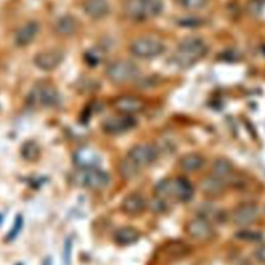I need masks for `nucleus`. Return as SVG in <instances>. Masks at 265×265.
Here are the masks:
<instances>
[{
	"mask_svg": "<svg viewBox=\"0 0 265 265\" xmlns=\"http://www.w3.org/2000/svg\"><path fill=\"white\" fill-rule=\"evenodd\" d=\"M148 206L151 207V210L155 212H164L167 210V205H166V200H163L160 198L155 197V199L152 201V203H149Z\"/></svg>",
	"mask_w": 265,
	"mask_h": 265,
	"instance_id": "obj_27",
	"label": "nucleus"
},
{
	"mask_svg": "<svg viewBox=\"0 0 265 265\" xmlns=\"http://www.w3.org/2000/svg\"><path fill=\"white\" fill-rule=\"evenodd\" d=\"M258 207L254 203L238 205L232 212V222L237 226H249L258 218Z\"/></svg>",
	"mask_w": 265,
	"mask_h": 265,
	"instance_id": "obj_12",
	"label": "nucleus"
},
{
	"mask_svg": "<svg viewBox=\"0 0 265 265\" xmlns=\"http://www.w3.org/2000/svg\"><path fill=\"white\" fill-rule=\"evenodd\" d=\"M200 189L207 197L216 198L224 194L226 190V183L224 179L218 178L212 174L202 179L200 183Z\"/></svg>",
	"mask_w": 265,
	"mask_h": 265,
	"instance_id": "obj_15",
	"label": "nucleus"
},
{
	"mask_svg": "<svg viewBox=\"0 0 265 265\" xmlns=\"http://www.w3.org/2000/svg\"><path fill=\"white\" fill-rule=\"evenodd\" d=\"M255 258L260 262L265 264V244L259 246L256 250H255Z\"/></svg>",
	"mask_w": 265,
	"mask_h": 265,
	"instance_id": "obj_31",
	"label": "nucleus"
},
{
	"mask_svg": "<svg viewBox=\"0 0 265 265\" xmlns=\"http://www.w3.org/2000/svg\"><path fill=\"white\" fill-rule=\"evenodd\" d=\"M22 224H23V218H22L21 215H19V216H17V218H16V222H15V224H14L13 229H11V230H10V232H9V235H8V238H9V239H14V238L19 234L20 230H21V228H22Z\"/></svg>",
	"mask_w": 265,
	"mask_h": 265,
	"instance_id": "obj_30",
	"label": "nucleus"
},
{
	"mask_svg": "<svg viewBox=\"0 0 265 265\" xmlns=\"http://www.w3.org/2000/svg\"><path fill=\"white\" fill-rule=\"evenodd\" d=\"M140 238L139 230L132 226H123L118 228L116 231L114 232L113 239L118 246H131L137 243Z\"/></svg>",
	"mask_w": 265,
	"mask_h": 265,
	"instance_id": "obj_18",
	"label": "nucleus"
},
{
	"mask_svg": "<svg viewBox=\"0 0 265 265\" xmlns=\"http://www.w3.org/2000/svg\"><path fill=\"white\" fill-rule=\"evenodd\" d=\"M235 238L240 241H246V243H257L260 241L263 237L262 233L259 231H254V230H248L244 229L237 231L235 233Z\"/></svg>",
	"mask_w": 265,
	"mask_h": 265,
	"instance_id": "obj_24",
	"label": "nucleus"
},
{
	"mask_svg": "<svg viewBox=\"0 0 265 265\" xmlns=\"http://www.w3.org/2000/svg\"><path fill=\"white\" fill-rule=\"evenodd\" d=\"M163 8V0H125L123 9L130 20L141 22L158 17Z\"/></svg>",
	"mask_w": 265,
	"mask_h": 265,
	"instance_id": "obj_2",
	"label": "nucleus"
},
{
	"mask_svg": "<svg viewBox=\"0 0 265 265\" xmlns=\"http://www.w3.org/2000/svg\"><path fill=\"white\" fill-rule=\"evenodd\" d=\"M22 155L27 159H37L40 156V147L36 142L29 141L24 144L22 149Z\"/></svg>",
	"mask_w": 265,
	"mask_h": 265,
	"instance_id": "obj_25",
	"label": "nucleus"
},
{
	"mask_svg": "<svg viewBox=\"0 0 265 265\" xmlns=\"http://www.w3.org/2000/svg\"><path fill=\"white\" fill-rule=\"evenodd\" d=\"M137 120L130 115L120 114L118 116H112L104 120L102 128L104 132L110 135H119L133 130Z\"/></svg>",
	"mask_w": 265,
	"mask_h": 265,
	"instance_id": "obj_8",
	"label": "nucleus"
},
{
	"mask_svg": "<svg viewBox=\"0 0 265 265\" xmlns=\"http://www.w3.org/2000/svg\"><path fill=\"white\" fill-rule=\"evenodd\" d=\"M83 9L89 18L101 20L109 15L110 4L107 0H85Z\"/></svg>",
	"mask_w": 265,
	"mask_h": 265,
	"instance_id": "obj_17",
	"label": "nucleus"
},
{
	"mask_svg": "<svg viewBox=\"0 0 265 265\" xmlns=\"http://www.w3.org/2000/svg\"><path fill=\"white\" fill-rule=\"evenodd\" d=\"M147 207V202L140 193H131L121 202V211L128 215H139Z\"/></svg>",
	"mask_w": 265,
	"mask_h": 265,
	"instance_id": "obj_14",
	"label": "nucleus"
},
{
	"mask_svg": "<svg viewBox=\"0 0 265 265\" xmlns=\"http://www.w3.org/2000/svg\"><path fill=\"white\" fill-rule=\"evenodd\" d=\"M40 30L39 23L36 21L27 22L26 24L23 25L17 32L15 36V43L19 47H26L30 45L34 39L37 38Z\"/></svg>",
	"mask_w": 265,
	"mask_h": 265,
	"instance_id": "obj_16",
	"label": "nucleus"
},
{
	"mask_svg": "<svg viewBox=\"0 0 265 265\" xmlns=\"http://www.w3.org/2000/svg\"><path fill=\"white\" fill-rule=\"evenodd\" d=\"M64 59V53L58 49L38 53L33 58L36 66L44 72H51L58 67Z\"/></svg>",
	"mask_w": 265,
	"mask_h": 265,
	"instance_id": "obj_9",
	"label": "nucleus"
},
{
	"mask_svg": "<svg viewBox=\"0 0 265 265\" xmlns=\"http://www.w3.org/2000/svg\"><path fill=\"white\" fill-rule=\"evenodd\" d=\"M75 182L83 188L100 191L109 186L110 176L98 167L80 168L75 173Z\"/></svg>",
	"mask_w": 265,
	"mask_h": 265,
	"instance_id": "obj_3",
	"label": "nucleus"
},
{
	"mask_svg": "<svg viewBox=\"0 0 265 265\" xmlns=\"http://www.w3.org/2000/svg\"><path fill=\"white\" fill-rule=\"evenodd\" d=\"M212 175L225 180L226 177L230 176L233 172V165L229 159L225 158L216 159L212 166Z\"/></svg>",
	"mask_w": 265,
	"mask_h": 265,
	"instance_id": "obj_22",
	"label": "nucleus"
},
{
	"mask_svg": "<svg viewBox=\"0 0 265 265\" xmlns=\"http://www.w3.org/2000/svg\"><path fill=\"white\" fill-rule=\"evenodd\" d=\"M85 61L90 66H96L101 62V55L95 50H90L85 54Z\"/></svg>",
	"mask_w": 265,
	"mask_h": 265,
	"instance_id": "obj_28",
	"label": "nucleus"
},
{
	"mask_svg": "<svg viewBox=\"0 0 265 265\" xmlns=\"http://www.w3.org/2000/svg\"><path fill=\"white\" fill-rule=\"evenodd\" d=\"M194 196L192 183L184 177H176L170 182V197L175 198L179 202H188Z\"/></svg>",
	"mask_w": 265,
	"mask_h": 265,
	"instance_id": "obj_13",
	"label": "nucleus"
},
{
	"mask_svg": "<svg viewBox=\"0 0 265 265\" xmlns=\"http://www.w3.org/2000/svg\"><path fill=\"white\" fill-rule=\"evenodd\" d=\"M79 23L73 16H63L57 21L55 29L61 37H72L77 32Z\"/></svg>",
	"mask_w": 265,
	"mask_h": 265,
	"instance_id": "obj_19",
	"label": "nucleus"
},
{
	"mask_svg": "<svg viewBox=\"0 0 265 265\" xmlns=\"http://www.w3.org/2000/svg\"><path fill=\"white\" fill-rule=\"evenodd\" d=\"M145 106V102L142 99L133 96H122L115 99L113 102L115 110L120 114L130 115V116L144 111Z\"/></svg>",
	"mask_w": 265,
	"mask_h": 265,
	"instance_id": "obj_10",
	"label": "nucleus"
},
{
	"mask_svg": "<svg viewBox=\"0 0 265 265\" xmlns=\"http://www.w3.org/2000/svg\"><path fill=\"white\" fill-rule=\"evenodd\" d=\"M159 152L157 147L152 144H138L133 146L126 156L130 162L137 168L142 170L143 168L152 165L158 159Z\"/></svg>",
	"mask_w": 265,
	"mask_h": 265,
	"instance_id": "obj_6",
	"label": "nucleus"
},
{
	"mask_svg": "<svg viewBox=\"0 0 265 265\" xmlns=\"http://www.w3.org/2000/svg\"><path fill=\"white\" fill-rule=\"evenodd\" d=\"M205 160L198 154H188L184 155L179 159V167L186 172L199 171L204 166Z\"/></svg>",
	"mask_w": 265,
	"mask_h": 265,
	"instance_id": "obj_20",
	"label": "nucleus"
},
{
	"mask_svg": "<svg viewBox=\"0 0 265 265\" xmlns=\"http://www.w3.org/2000/svg\"><path fill=\"white\" fill-rule=\"evenodd\" d=\"M76 162L78 165H80L81 168H89V167H97L100 162L101 159L100 157L91 149L84 148L79 151L76 154Z\"/></svg>",
	"mask_w": 265,
	"mask_h": 265,
	"instance_id": "obj_21",
	"label": "nucleus"
},
{
	"mask_svg": "<svg viewBox=\"0 0 265 265\" xmlns=\"http://www.w3.org/2000/svg\"><path fill=\"white\" fill-rule=\"evenodd\" d=\"M141 170L137 168L128 159H123L119 164V173L124 179H133L139 175Z\"/></svg>",
	"mask_w": 265,
	"mask_h": 265,
	"instance_id": "obj_23",
	"label": "nucleus"
},
{
	"mask_svg": "<svg viewBox=\"0 0 265 265\" xmlns=\"http://www.w3.org/2000/svg\"><path fill=\"white\" fill-rule=\"evenodd\" d=\"M186 233L195 240L207 241L213 238L214 230L207 218L197 216L187 223Z\"/></svg>",
	"mask_w": 265,
	"mask_h": 265,
	"instance_id": "obj_7",
	"label": "nucleus"
},
{
	"mask_svg": "<svg viewBox=\"0 0 265 265\" xmlns=\"http://www.w3.org/2000/svg\"><path fill=\"white\" fill-rule=\"evenodd\" d=\"M207 53L205 42L196 37L184 39L180 42L175 52V61L182 67H190L198 62Z\"/></svg>",
	"mask_w": 265,
	"mask_h": 265,
	"instance_id": "obj_1",
	"label": "nucleus"
},
{
	"mask_svg": "<svg viewBox=\"0 0 265 265\" xmlns=\"http://www.w3.org/2000/svg\"><path fill=\"white\" fill-rule=\"evenodd\" d=\"M179 3L188 9H200L207 3V0H179Z\"/></svg>",
	"mask_w": 265,
	"mask_h": 265,
	"instance_id": "obj_26",
	"label": "nucleus"
},
{
	"mask_svg": "<svg viewBox=\"0 0 265 265\" xmlns=\"http://www.w3.org/2000/svg\"><path fill=\"white\" fill-rule=\"evenodd\" d=\"M131 53L139 58L149 59L163 54L165 51L164 44L154 38L143 37L135 40L130 46Z\"/></svg>",
	"mask_w": 265,
	"mask_h": 265,
	"instance_id": "obj_5",
	"label": "nucleus"
},
{
	"mask_svg": "<svg viewBox=\"0 0 265 265\" xmlns=\"http://www.w3.org/2000/svg\"><path fill=\"white\" fill-rule=\"evenodd\" d=\"M31 98L33 102H39L46 107L56 106L59 102V95L57 89L51 84H41L33 89Z\"/></svg>",
	"mask_w": 265,
	"mask_h": 265,
	"instance_id": "obj_11",
	"label": "nucleus"
},
{
	"mask_svg": "<svg viewBox=\"0 0 265 265\" xmlns=\"http://www.w3.org/2000/svg\"><path fill=\"white\" fill-rule=\"evenodd\" d=\"M43 265H52V262H51L50 259H46V260L44 261Z\"/></svg>",
	"mask_w": 265,
	"mask_h": 265,
	"instance_id": "obj_32",
	"label": "nucleus"
},
{
	"mask_svg": "<svg viewBox=\"0 0 265 265\" xmlns=\"http://www.w3.org/2000/svg\"><path fill=\"white\" fill-rule=\"evenodd\" d=\"M140 70L138 65L129 60H115L108 64L106 68V76L111 82L115 84H122L130 82L138 77Z\"/></svg>",
	"mask_w": 265,
	"mask_h": 265,
	"instance_id": "obj_4",
	"label": "nucleus"
},
{
	"mask_svg": "<svg viewBox=\"0 0 265 265\" xmlns=\"http://www.w3.org/2000/svg\"><path fill=\"white\" fill-rule=\"evenodd\" d=\"M72 240L70 238H67L65 240L64 244V252H63V260L65 265H70L71 260H72Z\"/></svg>",
	"mask_w": 265,
	"mask_h": 265,
	"instance_id": "obj_29",
	"label": "nucleus"
}]
</instances>
